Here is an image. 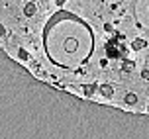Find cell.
Wrapping results in <instances>:
<instances>
[{"instance_id": "2", "label": "cell", "mask_w": 149, "mask_h": 139, "mask_svg": "<svg viewBox=\"0 0 149 139\" xmlns=\"http://www.w3.org/2000/svg\"><path fill=\"white\" fill-rule=\"evenodd\" d=\"M100 94L106 96V98H112V96H114V88L108 86V84H102V86H100Z\"/></svg>"}, {"instance_id": "1", "label": "cell", "mask_w": 149, "mask_h": 139, "mask_svg": "<svg viewBox=\"0 0 149 139\" xmlns=\"http://www.w3.org/2000/svg\"><path fill=\"white\" fill-rule=\"evenodd\" d=\"M77 47H79V43H77V39H74V37H69L67 41H65V51L73 53V51H77Z\"/></svg>"}, {"instance_id": "8", "label": "cell", "mask_w": 149, "mask_h": 139, "mask_svg": "<svg viewBox=\"0 0 149 139\" xmlns=\"http://www.w3.org/2000/svg\"><path fill=\"white\" fill-rule=\"evenodd\" d=\"M141 76H143V79H149V71H147V69H145V71H141Z\"/></svg>"}, {"instance_id": "4", "label": "cell", "mask_w": 149, "mask_h": 139, "mask_svg": "<svg viewBox=\"0 0 149 139\" xmlns=\"http://www.w3.org/2000/svg\"><path fill=\"white\" fill-rule=\"evenodd\" d=\"M24 14L26 16H33L36 14V6H33V4H28V6L24 8Z\"/></svg>"}, {"instance_id": "6", "label": "cell", "mask_w": 149, "mask_h": 139, "mask_svg": "<svg viewBox=\"0 0 149 139\" xmlns=\"http://www.w3.org/2000/svg\"><path fill=\"white\" fill-rule=\"evenodd\" d=\"M141 41H139V39H137V41H135V43H134V49H139V47H141Z\"/></svg>"}, {"instance_id": "9", "label": "cell", "mask_w": 149, "mask_h": 139, "mask_svg": "<svg viewBox=\"0 0 149 139\" xmlns=\"http://www.w3.org/2000/svg\"><path fill=\"white\" fill-rule=\"evenodd\" d=\"M4 33H6V29H4L2 26H0V35H4Z\"/></svg>"}, {"instance_id": "5", "label": "cell", "mask_w": 149, "mask_h": 139, "mask_svg": "<svg viewBox=\"0 0 149 139\" xmlns=\"http://www.w3.org/2000/svg\"><path fill=\"white\" fill-rule=\"evenodd\" d=\"M132 69H134V63H132V61H126V63H124V71H127V73H130Z\"/></svg>"}, {"instance_id": "7", "label": "cell", "mask_w": 149, "mask_h": 139, "mask_svg": "<svg viewBox=\"0 0 149 139\" xmlns=\"http://www.w3.org/2000/svg\"><path fill=\"white\" fill-rule=\"evenodd\" d=\"M20 57H22V59H28V53L24 51V49H20Z\"/></svg>"}, {"instance_id": "3", "label": "cell", "mask_w": 149, "mask_h": 139, "mask_svg": "<svg viewBox=\"0 0 149 139\" xmlns=\"http://www.w3.org/2000/svg\"><path fill=\"white\" fill-rule=\"evenodd\" d=\"M124 100H126V104H130V106H134V104L137 102V96H135L134 92H127V94L124 96Z\"/></svg>"}]
</instances>
